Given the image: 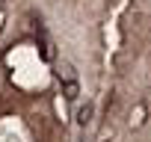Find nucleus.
<instances>
[{"label": "nucleus", "mask_w": 151, "mask_h": 142, "mask_svg": "<svg viewBox=\"0 0 151 142\" xmlns=\"http://www.w3.org/2000/svg\"><path fill=\"white\" fill-rule=\"evenodd\" d=\"M59 80L65 83V98L68 101H74V98H77V92H80V86H77V77H74V68L65 62L62 65V71H59Z\"/></svg>", "instance_id": "1"}, {"label": "nucleus", "mask_w": 151, "mask_h": 142, "mask_svg": "<svg viewBox=\"0 0 151 142\" xmlns=\"http://www.w3.org/2000/svg\"><path fill=\"white\" fill-rule=\"evenodd\" d=\"M89 118H92V104H86V107L77 113V121H80V124H89Z\"/></svg>", "instance_id": "2"}]
</instances>
